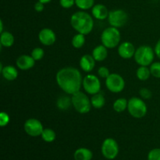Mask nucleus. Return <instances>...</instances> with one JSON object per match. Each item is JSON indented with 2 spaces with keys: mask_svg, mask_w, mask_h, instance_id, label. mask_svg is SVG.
<instances>
[{
  "mask_svg": "<svg viewBox=\"0 0 160 160\" xmlns=\"http://www.w3.org/2000/svg\"><path fill=\"white\" fill-rule=\"evenodd\" d=\"M41 137H42V140L45 141V142L50 143L56 140V134L51 128H45L42 131Z\"/></svg>",
  "mask_w": 160,
  "mask_h": 160,
  "instance_id": "nucleus-25",
  "label": "nucleus"
},
{
  "mask_svg": "<svg viewBox=\"0 0 160 160\" xmlns=\"http://www.w3.org/2000/svg\"><path fill=\"white\" fill-rule=\"evenodd\" d=\"M72 106V99L67 95H61L56 101V106L60 110H67Z\"/></svg>",
  "mask_w": 160,
  "mask_h": 160,
  "instance_id": "nucleus-22",
  "label": "nucleus"
},
{
  "mask_svg": "<svg viewBox=\"0 0 160 160\" xmlns=\"http://www.w3.org/2000/svg\"><path fill=\"white\" fill-rule=\"evenodd\" d=\"M14 44V36L9 31H3L0 36V45L1 46L9 48Z\"/></svg>",
  "mask_w": 160,
  "mask_h": 160,
  "instance_id": "nucleus-20",
  "label": "nucleus"
},
{
  "mask_svg": "<svg viewBox=\"0 0 160 160\" xmlns=\"http://www.w3.org/2000/svg\"><path fill=\"white\" fill-rule=\"evenodd\" d=\"M95 59L92 56V55L85 54L80 59V67L83 71L86 73H90L94 70L95 67Z\"/></svg>",
  "mask_w": 160,
  "mask_h": 160,
  "instance_id": "nucleus-15",
  "label": "nucleus"
},
{
  "mask_svg": "<svg viewBox=\"0 0 160 160\" xmlns=\"http://www.w3.org/2000/svg\"><path fill=\"white\" fill-rule=\"evenodd\" d=\"M128 101L124 98H120L114 102L112 105L114 111L117 112H123L128 109Z\"/></svg>",
  "mask_w": 160,
  "mask_h": 160,
  "instance_id": "nucleus-24",
  "label": "nucleus"
},
{
  "mask_svg": "<svg viewBox=\"0 0 160 160\" xmlns=\"http://www.w3.org/2000/svg\"><path fill=\"white\" fill-rule=\"evenodd\" d=\"M75 5L81 10H88L95 6V0H75Z\"/></svg>",
  "mask_w": 160,
  "mask_h": 160,
  "instance_id": "nucleus-27",
  "label": "nucleus"
},
{
  "mask_svg": "<svg viewBox=\"0 0 160 160\" xmlns=\"http://www.w3.org/2000/svg\"><path fill=\"white\" fill-rule=\"evenodd\" d=\"M39 2H41L44 3V4H47V3L50 2L52 1V0H38Z\"/></svg>",
  "mask_w": 160,
  "mask_h": 160,
  "instance_id": "nucleus-38",
  "label": "nucleus"
},
{
  "mask_svg": "<svg viewBox=\"0 0 160 160\" xmlns=\"http://www.w3.org/2000/svg\"><path fill=\"white\" fill-rule=\"evenodd\" d=\"M85 35L83 34H80V33H78V34H75L73 37L71 41V44L73 45V48H81L84 46V45L85 44Z\"/></svg>",
  "mask_w": 160,
  "mask_h": 160,
  "instance_id": "nucleus-26",
  "label": "nucleus"
},
{
  "mask_svg": "<svg viewBox=\"0 0 160 160\" xmlns=\"http://www.w3.org/2000/svg\"><path fill=\"white\" fill-rule=\"evenodd\" d=\"M3 32V23L2 20H0V33Z\"/></svg>",
  "mask_w": 160,
  "mask_h": 160,
  "instance_id": "nucleus-37",
  "label": "nucleus"
},
{
  "mask_svg": "<svg viewBox=\"0 0 160 160\" xmlns=\"http://www.w3.org/2000/svg\"><path fill=\"white\" fill-rule=\"evenodd\" d=\"M139 94H140V96L143 99H149L152 97V92L149 89L146 88H142L139 91Z\"/></svg>",
  "mask_w": 160,
  "mask_h": 160,
  "instance_id": "nucleus-33",
  "label": "nucleus"
},
{
  "mask_svg": "<svg viewBox=\"0 0 160 160\" xmlns=\"http://www.w3.org/2000/svg\"><path fill=\"white\" fill-rule=\"evenodd\" d=\"M82 87L89 95H95L100 92L101 82L99 78L94 74H88L83 78Z\"/></svg>",
  "mask_w": 160,
  "mask_h": 160,
  "instance_id": "nucleus-9",
  "label": "nucleus"
},
{
  "mask_svg": "<svg viewBox=\"0 0 160 160\" xmlns=\"http://www.w3.org/2000/svg\"><path fill=\"white\" fill-rule=\"evenodd\" d=\"M155 55V50L151 46L142 45L136 49L134 58L139 66L148 67L154 61Z\"/></svg>",
  "mask_w": 160,
  "mask_h": 160,
  "instance_id": "nucleus-3",
  "label": "nucleus"
},
{
  "mask_svg": "<svg viewBox=\"0 0 160 160\" xmlns=\"http://www.w3.org/2000/svg\"><path fill=\"white\" fill-rule=\"evenodd\" d=\"M128 112L131 117L136 119H142L146 115L148 108L143 98L132 97L128 100Z\"/></svg>",
  "mask_w": 160,
  "mask_h": 160,
  "instance_id": "nucleus-6",
  "label": "nucleus"
},
{
  "mask_svg": "<svg viewBox=\"0 0 160 160\" xmlns=\"http://www.w3.org/2000/svg\"><path fill=\"white\" fill-rule=\"evenodd\" d=\"M71 99L72 106L77 112L81 114H85L90 112L92 106V102L91 99L85 93L79 91L72 95Z\"/></svg>",
  "mask_w": 160,
  "mask_h": 160,
  "instance_id": "nucleus-5",
  "label": "nucleus"
},
{
  "mask_svg": "<svg viewBox=\"0 0 160 160\" xmlns=\"http://www.w3.org/2000/svg\"><path fill=\"white\" fill-rule=\"evenodd\" d=\"M102 153L107 159H114L119 154V145L113 138L105 139L102 145Z\"/></svg>",
  "mask_w": 160,
  "mask_h": 160,
  "instance_id": "nucleus-10",
  "label": "nucleus"
},
{
  "mask_svg": "<svg viewBox=\"0 0 160 160\" xmlns=\"http://www.w3.org/2000/svg\"><path fill=\"white\" fill-rule=\"evenodd\" d=\"M106 86L109 92L112 93H120L124 89L125 81L123 77L118 73H110L106 79Z\"/></svg>",
  "mask_w": 160,
  "mask_h": 160,
  "instance_id": "nucleus-8",
  "label": "nucleus"
},
{
  "mask_svg": "<svg viewBox=\"0 0 160 160\" xmlns=\"http://www.w3.org/2000/svg\"><path fill=\"white\" fill-rule=\"evenodd\" d=\"M154 50H155V53H156V56H157L159 59H160V39L157 42H156Z\"/></svg>",
  "mask_w": 160,
  "mask_h": 160,
  "instance_id": "nucleus-36",
  "label": "nucleus"
},
{
  "mask_svg": "<svg viewBox=\"0 0 160 160\" xmlns=\"http://www.w3.org/2000/svg\"><path fill=\"white\" fill-rule=\"evenodd\" d=\"M36 61L34 58L29 55H21L17 58L16 65L18 69L21 70H28L33 68Z\"/></svg>",
  "mask_w": 160,
  "mask_h": 160,
  "instance_id": "nucleus-14",
  "label": "nucleus"
},
{
  "mask_svg": "<svg viewBox=\"0 0 160 160\" xmlns=\"http://www.w3.org/2000/svg\"><path fill=\"white\" fill-rule=\"evenodd\" d=\"M117 51L120 57L124 59H129L134 57L136 49L131 42H123L119 45Z\"/></svg>",
  "mask_w": 160,
  "mask_h": 160,
  "instance_id": "nucleus-13",
  "label": "nucleus"
},
{
  "mask_svg": "<svg viewBox=\"0 0 160 160\" xmlns=\"http://www.w3.org/2000/svg\"><path fill=\"white\" fill-rule=\"evenodd\" d=\"M120 32L118 28L114 27H109L102 32V45L111 49L117 47L120 42Z\"/></svg>",
  "mask_w": 160,
  "mask_h": 160,
  "instance_id": "nucleus-4",
  "label": "nucleus"
},
{
  "mask_svg": "<svg viewBox=\"0 0 160 160\" xmlns=\"http://www.w3.org/2000/svg\"><path fill=\"white\" fill-rule=\"evenodd\" d=\"M31 56L34 58L35 61H39L45 56V51L43 50V48H40V47H36L32 50Z\"/></svg>",
  "mask_w": 160,
  "mask_h": 160,
  "instance_id": "nucleus-28",
  "label": "nucleus"
},
{
  "mask_svg": "<svg viewBox=\"0 0 160 160\" xmlns=\"http://www.w3.org/2000/svg\"><path fill=\"white\" fill-rule=\"evenodd\" d=\"M98 75L100 78L106 79L110 75V73H109V70L107 67H101L98 69Z\"/></svg>",
  "mask_w": 160,
  "mask_h": 160,
  "instance_id": "nucleus-32",
  "label": "nucleus"
},
{
  "mask_svg": "<svg viewBox=\"0 0 160 160\" xmlns=\"http://www.w3.org/2000/svg\"><path fill=\"white\" fill-rule=\"evenodd\" d=\"M107 19L111 27L120 28L128 23V14L123 9H113L109 11Z\"/></svg>",
  "mask_w": 160,
  "mask_h": 160,
  "instance_id": "nucleus-7",
  "label": "nucleus"
},
{
  "mask_svg": "<svg viewBox=\"0 0 160 160\" xmlns=\"http://www.w3.org/2000/svg\"><path fill=\"white\" fill-rule=\"evenodd\" d=\"M9 122V117L6 112H2L0 113V126L2 128L7 126Z\"/></svg>",
  "mask_w": 160,
  "mask_h": 160,
  "instance_id": "nucleus-31",
  "label": "nucleus"
},
{
  "mask_svg": "<svg viewBox=\"0 0 160 160\" xmlns=\"http://www.w3.org/2000/svg\"><path fill=\"white\" fill-rule=\"evenodd\" d=\"M91 102H92V107L95 109H102L106 104V98L102 93L95 94L91 98Z\"/></svg>",
  "mask_w": 160,
  "mask_h": 160,
  "instance_id": "nucleus-21",
  "label": "nucleus"
},
{
  "mask_svg": "<svg viewBox=\"0 0 160 160\" xmlns=\"http://www.w3.org/2000/svg\"><path fill=\"white\" fill-rule=\"evenodd\" d=\"M108 48L103 45H99L92 50V56L97 62H102L108 56Z\"/></svg>",
  "mask_w": 160,
  "mask_h": 160,
  "instance_id": "nucleus-17",
  "label": "nucleus"
},
{
  "mask_svg": "<svg viewBox=\"0 0 160 160\" xmlns=\"http://www.w3.org/2000/svg\"><path fill=\"white\" fill-rule=\"evenodd\" d=\"M24 131L31 137H38L42 135V133L45 128H43L42 122L35 118H30L25 121L23 125Z\"/></svg>",
  "mask_w": 160,
  "mask_h": 160,
  "instance_id": "nucleus-11",
  "label": "nucleus"
},
{
  "mask_svg": "<svg viewBox=\"0 0 160 160\" xmlns=\"http://www.w3.org/2000/svg\"><path fill=\"white\" fill-rule=\"evenodd\" d=\"M38 39L42 45L45 46H50L56 42V34L52 29L45 28L41 30L39 32Z\"/></svg>",
  "mask_w": 160,
  "mask_h": 160,
  "instance_id": "nucleus-12",
  "label": "nucleus"
},
{
  "mask_svg": "<svg viewBox=\"0 0 160 160\" xmlns=\"http://www.w3.org/2000/svg\"><path fill=\"white\" fill-rule=\"evenodd\" d=\"M150 71L152 76L160 78V62H154L150 65Z\"/></svg>",
  "mask_w": 160,
  "mask_h": 160,
  "instance_id": "nucleus-29",
  "label": "nucleus"
},
{
  "mask_svg": "<svg viewBox=\"0 0 160 160\" xmlns=\"http://www.w3.org/2000/svg\"><path fill=\"white\" fill-rule=\"evenodd\" d=\"M92 152L87 148H78L73 154L75 160H92Z\"/></svg>",
  "mask_w": 160,
  "mask_h": 160,
  "instance_id": "nucleus-19",
  "label": "nucleus"
},
{
  "mask_svg": "<svg viewBox=\"0 0 160 160\" xmlns=\"http://www.w3.org/2000/svg\"><path fill=\"white\" fill-rule=\"evenodd\" d=\"M44 8H45V4L41 2L38 1L37 2L34 4V10L38 12H41L44 10Z\"/></svg>",
  "mask_w": 160,
  "mask_h": 160,
  "instance_id": "nucleus-35",
  "label": "nucleus"
},
{
  "mask_svg": "<svg viewBox=\"0 0 160 160\" xmlns=\"http://www.w3.org/2000/svg\"><path fill=\"white\" fill-rule=\"evenodd\" d=\"M109 11L103 4H96L92 8V17L98 20H104L108 18Z\"/></svg>",
  "mask_w": 160,
  "mask_h": 160,
  "instance_id": "nucleus-16",
  "label": "nucleus"
},
{
  "mask_svg": "<svg viewBox=\"0 0 160 160\" xmlns=\"http://www.w3.org/2000/svg\"><path fill=\"white\" fill-rule=\"evenodd\" d=\"M58 86L67 95H73L81 91L83 78L81 72L73 67L60 69L56 76Z\"/></svg>",
  "mask_w": 160,
  "mask_h": 160,
  "instance_id": "nucleus-1",
  "label": "nucleus"
},
{
  "mask_svg": "<svg viewBox=\"0 0 160 160\" xmlns=\"http://www.w3.org/2000/svg\"><path fill=\"white\" fill-rule=\"evenodd\" d=\"M148 160H160V148H153L148 152Z\"/></svg>",
  "mask_w": 160,
  "mask_h": 160,
  "instance_id": "nucleus-30",
  "label": "nucleus"
},
{
  "mask_svg": "<svg viewBox=\"0 0 160 160\" xmlns=\"http://www.w3.org/2000/svg\"><path fill=\"white\" fill-rule=\"evenodd\" d=\"M1 73L3 78L9 81L17 79L19 74L17 69L12 65H8L3 67L2 70H1Z\"/></svg>",
  "mask_w": 160,
  "mask_h": 160,
  "instance_id": "nucleus-18",
  "label": "nucleus"
},
{
  "mask_svg": "<svg viewBox=\"0 0 160 160\" xmlns=\"http://www.w3.org/2000/svg\"><path fill=\"white\" fill-rule=\"evenodd\" d=\"M59 5L64 9H70L75 5V0H59Z\"/></svg>",
  "mask_w": 160,
  "mask_h": 160,
  "instance_id": "nucleus-34",
  "label": "nucleus"
},
{
  "mask_svg": "<svg viewBox=\"0 0 160 160\" xmlns=\"http://www.w3.org/2000/svg\"><path fill=\"white\" fill-rule=\"evenodd\" d=\"M70 24L78 33L87 35L94 28L93 17L85 11H78L70 17Z\"/></svg>",
  "mask_w": 160,
  "mask_h": 160,
  "instance_id": "nucleus-2",
  "label": "nucleus"
},
{
  "mask_svg": "<svg viewBox=\"0 0 160 160\" xmlns=\"http://www.w3.org/2000/svg\"><path fill=\"white\" fill-rule=\"evenodd\" d=\"M151 75L150 68H148V67H145V66H140L136 71V76L142 81H145L148 80Z\"/></svg>",
  "mask_w": 160,
  "mask_h": 160,
  "instance_id": "nucleus-23",
  "label": "nucleus"
}]
</instances>
